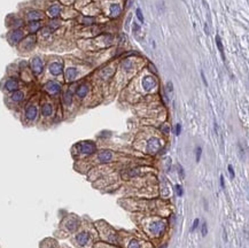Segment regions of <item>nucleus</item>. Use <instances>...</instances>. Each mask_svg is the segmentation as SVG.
<instances>
[{
  "label": "nucleus",
  "instance_id": "1",
  "mask_svg": "<svg viewBox=\"0 0 249 248\" xmlns=\"http://www.w3.org/2000/svg\"><path fill=\"white\" fill-rule=\"evenodd\" d=\"M30 68L31 71L34 76H40L44 71V61L40 57H34L30 60Z\"/></svg>",
  "mask_w": 249,
  "mask_h": 248
},
{
  "label": "nucleus",
  "instance_id": "2",
  "mask_svg": "<svg viewBox=\"0 0 249 248\" xmlns=\"http://www.w3.org/2000/svg\"><path fill=\"white\" fill-rule=\"evenodd\" d=\"M23 38H24V31L22 29L17 28V29H13L8 34L7 40L11 45H17V44H20L22 41Z\"/></svg>",
  "mask_w": 249,
  "mask_h": 248
},
{
  "label": "nucleus",
  "instance_id": "3",
  "mask_svg": "<svg viewBox=\"0 0 249 248\" xmlns=\"http://www.w3.org/2000/svg\"><path fill=\"white\" fill-rule=\"evenodd\" d=\"M77 149L80 154L91 155L95 153L97 147H95V144L92 141H80L79 144H77Z\"/></svg>",
  "mask_w": 249,
  "mask_h": 248
},
{
  "label": "nucleus",
  "instance_id": "4",
  "mask_svg": "<svg viewBox=\"0 0 249 248\" xmlns=\"http://www.w3.org/2000/svg\"><path fill=\"white\" fill-rule=\"evenodd\" d=\"M44 90L49 95H57L61 92V84L57 80H48L44 85Z\"/></svg>",
  "mask_w": 249,
  "mask_h": 248
},
{
  "label": "nucleus",
  "instance_id": "5",
  "mask_svg": "<svg viewBox=\"0 0 249 248\" xmlns=\"http://www.w3.org/2000/svg\"><path fill=\"white\" fill-rule=\"evenodd\" d=\"M36 43H37V38L34 34H30V36H28V37H24L22 39V41L20 43L21 44V49L23 51H31V49L34 48V45H36Z\"/></svg>",
  "mask_w": 249,
  "mask_h": 248
},
{
  "label": "nucleus",
  "instance_id": "6",
  "mask_svg": "<svg viewBox=\"0 0 249 248\" xmlns=\"http://www.w3.org/2000/svg\"><path fill=\"white\" fill-rule=\"evenodd\" d=\"M37 116H38L37 106L34 105V103L28 105L25 110H24V117H25V120L29 121V122H34V121H36Z\"/></svg>",
  "mask_w": 249,
  "mask_h": 248
},
{
  "label": "nucleus",
  "instance_id": "7",
  "mask_svg": "<svg viewBox=\"0 0 249 248\" xmlns=\"http://www.w3.org/2000/svg\"><path fill=\"white\" fill-rule=\"evenodd\" d=\"M48 71L51 75L60 76L63 72V62L62 61H53L48 64Z\"/></svg>",
  "mask_w": 249,
  "mask_h": 248
},
{
  "label": "nucleus",
  "instance_id": "8",
  "mask_svg": "<svg viewBox=\"0 0 249 248\" xmlns=\"http://www.w3.org/2000/svg\"><path fill=\"white\" fill-rule=\"evenodd\" d=\"M19 80L16 78H14V77H9V78H7L6 80H5L4 83V90H6L7 92H9V93H11V92H14V91L19 90Z\"/></svg>",
  "mask_w": 249,
  "mask_h": 248
},
{
  "label": "nucleus",
  "instance_id": "9",
  "mask_svg": "<svg viewBox=\"0 0 249 248\" xmlns=\"http://www.w3.org/2000/svg\"><path fill=\"white\" fill-rule=\"evenodd\" d=\"M64 226H66V229L70 231V232H74L76 230L78 229V226H79V219L78 218H76L75 216H70L69 218H67V221L64 222Z\"/></svg>",
  "mask_w": 249,
  "mask_h": 248
},
{
  "label": "nucleus",
  "instance_id": "10",
  "mask_svg": "<svg viewBox=\"0 0 249 248\" xmlns=\"http://www.w3.org/2000/svg\"><path fill=\"white\" fill-rule=\"evenodd\" d=\"M161 141L160 139L157 138H151V139L148 140L147 143V150L152 154H154V153H157L160 149H161Z\"/></svg>",
  "mask_w": 249,
  "mask_h": 248
},
{
  "label": "nucleus",
  "instance_id": "11",
  "mask_svg": "<svg viewBox=\"0 0 249 248\" xmlns=\"http://www.w3.org/2000/svg\"><path fill=\"white\" fill-rule=\"evenodd\" d=\"M156 79L153 76H145L143 78V87L145 91H152L156 87Z\"/></svg>",
  "mask_w": 249,
  "mask_h": 248
},
{
  "label": "nucleus",
  "instance_id": "12",
  "mask_svg": "<svg viewBox=\"0 0 249 248\" xmlns=\"http://www.w3.org/2000/svg\"><path fill=\"white\" fill-rule=\"evenodd\" d=\"M77 75H78V70L75 67H68L64 71V78L68 83L74 82L77 78Z\"/></svg>",
  "mask_w": 249,
  "mask_h": 248
},
{
  "label": "nucleus",
  "instance_id": "13",
  "mask_svg": "<svg viewBox=\"0 0 249 248\" xmlns=\"http://www.w3.org/2000/svg\"><path fill=\"white\" fill-rule=\"evenodd\" d=\"M114 156V153L111 150L109 149H106V150H101L100 153L98 154V160L99 162H101V163H107V162H109Z\"/></svg>",
  "mask_w": 249,
  "mask_h": 248
},
{
  "label": "nucleus",
  "instance_id": "14",
  "mask_svg": "<svg viewBox=\"0 0 249 248\" xmlns=\"http://www.w3.org/2000/svg\"><path fill=\"white\" fill-rule=\"evenodd\" d=\"M75 93L79 99H84L87 95V93H88V85H87L86 83H82V84H79L78 86L76 87Z\"/></svg>",
  "mask_w": 249,
  "mask_h": 248
},
{
  "label": "nucleus",
  "instance_id": "15",
  "mask_svg": "<svg viewBox=\"0 0 249 248\" xmlns=\"http://www.w3.org/2000/svg\"><path fill=\"white\" fill-rule=\"evenodd\" d=\"M60 11H61V6L55 2V4H52L48 7L47 14H48V16L51 19H57V16L60 15Z\"/></svg>",
  "mask_w": 249,
  "mask_h": 248
},
{
  "label": "nucleus",
  "instance_id": "16",
  "mask_svg": "<svg viewBox=\"0 0 249 248\" xmlns=\"http://www.w3.org/2000/svg\"><path fill=\"white\" fill-rule=\"evenodd\" d=\"M40 113L44 117H49L52 116L54 113V108H53V105L52 103H49V102H45V103H43L42 105V108H40Z\"/></svg>",
  "mask_w": 249,
  "mask_h": 248
},
{
  "label": "nucleus",
  "instance_id": "17",
  "mask_svg": "<svg viewBox=\"0 0 249 248\" xmlns=\"http://www.w3.org/2000/svg\"><path fill=\"white\" fill-rule=\"evenodd\" d=\"M42 29V22L40 21H31L28 23V31L30 34H34L36 32Z\"/></svg>",
  "mask_w": 249,
  "mask_h": 248
},
{
  "label": "nucleus",
  "instance_id": "18",
  "mask_svg": "<svg viewBox=\"0 0 249 248\" xmlns=\"http://www.w3.org/2000/svg\"><path fill=\"white\" fill-rule=\"evenodd\" d=\"M72 100H74V93L71 92V90H67L62 93V102H63L64 106H71Z\"/></svg>",
  "mask_w": 249,
  "mask_h": 248
},
{
  "label": "nucleus",
  "instance_id": "19",
  "mask_svg": "<svg viewBox=\"0 0 249 248\" xmlns=\"http://www.w3.org/2000/svg\"><path fill=\"white\" fill-rule=\"evenodd\" d=\"M164 227H165L164 223H163V222H160V221H155V222L152 223L151 226H149L151 231L153 233H155V234H159V233H161L163 230H164Z\"/></svg>",
  "mask_w": 249,
  "mask_h": 248
},
{
  "label": "nucleus",
  "instance_id": "20",
  "mask_svg": "<svg viewBox=\"0 0 249 248\" xmlns=\"http://www.w3.org/2000/svg\"><path fill=\"white\" fill-rule=\"evenodd\" d=\"M27 19L29 22H31V21H40L43 19V13L40 11H36V9L30 11H28Z\"/></svg>",
  "mask_w": 249,
  "mask_h": 248
},
{
  "label": "nucleus",
  "instance_id": "21",
  "mask_svg": "<svg viewBox=\"0 0 249 248\" xmlns=\"http://www.w3.org/2000/svg\"><path fill=\"white\" fill-rule=\"evenodd\" d=\"M90 240V234L87 232H80L76 236V241L79 246H85Z\"/></svg>",
  "mask_w": 249,
  "mask_h": 248
},
{
  "label": "nucleus",
  "instance_id": "22",
  "mask_svg": "<svg viewBox=\"0 0 249 248\" xmlns=\"http://www.w3.org/2000/svg\"><path fill=\"white\" fill-rule=\"evenodd\" d=\"M9 99H11V101L19 103V102L23 101V99H24V93H23L21 90H16V91H14V92H11V95H9Z\"/></svg>",
  "mask_w": 249,
  "mask_h": 248
},
{
  "label": "nucleus",
  "instance_id": "23",
  "mask_svg": "<svg viewBox=\"0 0 249 248\" xmlns=\"http://www.w3.org/2000/svg\"><path fill=\"white\" fill-rule=\"evenodd\" d=\"M109 11H110V16H111V17H117V16L121 14V7H120L118 4L110 5Z\"/></svg>",
  "mask_w": 249,
  "mask_h": 248
},
{
  "label": "nucleus",
  "instance_id": "24",
  "mask_svg": "<svg viewBox=\"0 0 249 248\" xmlns=\"http://www.w3.org/2000/svg\"><path fill=\"white\" fill-rule=\"evenodd\" d=\"M60 24H61V22L57 19H51L49 23L47 24V28H48V29H51L52 31H54V30H57V28L60 26Z\"/></svg>",
  "mask_w": 249,
  "mask_h": 248
},
{
  "label": "nucleus",
  "instance_id": "25",
  "mask_svg": "<svg viewBox=\"0 0 249 248\" xmlns=\"http://www.w3.org/2000/svg\"><path fill=\"white\" fill-rule=\"evenodd\" d=\"M216 44H217V47H218L219 52L222 54L223 59L225 60V57H224V49H223V44H222V40H220V37L219 36H216Z\"/></svg>",
  "mask_w": 249,
  "mask_h": 248
},
{
  "label": "nucleus",
  "instance_id": "26",
  "mask_svg": "<svg viewBox=\"0 0 249 248\" xmlns=\"http://www.w3.org/2000/svg\"><path fill=\"white\" fill-rule=\"evenodd\" d=\"M128 248H140L139 241L137 240V239H132V240L130 241V244H129Z\"/></svg>",
  "mask_w": 249,
  "mask_h": 248
},
{
  "label": "nucleus",
  "instance_id": "27",
  "mask_svg": "<svg viewBox=\"0 0 249 248\" xmlns=\"http://www.w3.org/2000/svg\"><path fill=\"white\" fill-rule=\"evenodd\" d=\"M174 188H176V193H177V195L178 196H183V194H184V191H183L181 185L177 184L176 186H174Z\"/></svg>",
  "mask_w": 249,
  "mask_h": 248
},
{
  "label": "nucleus",
  "instance_id": "28",
  "mask_svg": "<svg viewBox=\"0 0 249 248\" xmlns=\"http://www.w3.org/2000/svg\"><path fill=\"white\" fill-rule=\"evenodd\" d=\"M126 173H128L129 177H136V176H138L139 170H138V169H130Z\"/></svg>",
  "mask_w": 249,
  "mask_h": 248
},
{
  "label": "nucleus",
  "instance_id": "29",
  "mask_svg": "<svg viewBox=\"0 0 249 248\" xmlns=\"http://www.w3.org/2000/svg\"><path fill=\"white\" fill-rule=\"evenodd\" d=\"M93 22H94L93 17H84L83 19V24H85V25H91Z\"/></svg>",
  "mask_w": 249,
  "mask_h": 248
},
{
  "label": "nucleus",
  "instance_id": "30",
  "mask_svg": "<svg viewBox=\"0 0 249 248\" xmlns=\"http://www.w3.org/2000/svg\"><path fill=\"white\" fill-rule=\"evenodd\" d=\"M201 233H202V236L206 237L208 233V225H207V222H203L202 224V227H201Z\"/></svg>",
  "mask_w": 249,
  "mask_h": 248
},
{
  "label": "nucleus",
  "instance_id": "31",
  "mask_svg": "<svg viewBox=\"0 0 249 248\" xmlns=\"http://www.w3.org/2000/svg\"><path fill=\"white\" fill-rule=\"evenodd\" d=\"M201 154H202V148H201V147H197V148H196V162L200 161Z\"/></svg>",
  "mask_w": 249,
  "mask_h": 248
},
{
  "label": "nucleus",
  "instance_id": "32",
  "mask_svg": "<svg viewBox=\"0 0 249 248\" xmlns=\"http://www.w3.org/2000/svg\"><path fill=\"white\" fill-rule=\"evenodd\" d=\"M131 67H132V63H131L129 60H125L124 62H123V68H124L125 70H129Z\"/></svg>",
  "mask_w": 249,
  "mask_h": 248
},
{
  "label": "nucleus",
  "instance_id": "33",
  "mask_svg": "<svg viewBox=\"0 0 249 248\" xmlns=\"http://www.w3.org/2000/svg\"><path fill=\"white\" fill-rule=\"evenodd\" d=\"M137 17H138V20H139L140 22H143V13H141V9H140V8L137 9Z\"/></svg>",
  "mask_w": 249,
  "mask_h": 248
},
{
  "label": "nucleus",
  "instance_id": "34",
  "mask_svg": "<svg viewBox=\"0 0 249 248\" xmlns=\"http://www.w3.org/2000/svg\"><path fill=\"white\" fill-rule=\"evenodd\" d=\"M199 223H200V219H199V218H195L194 222H193V225H192V232L193 231H195V229L199 226Z\"/></svg>",
  "mask_w": 249,
  "mask_h": 248
},
{
  "label": "nucleus",
  "instance_id": "35",
  "mask_svg": "<svg viewBox=\"0 0 249 248\" xmlns=\"http://www.w3.org/2000/svg\"><path fill=\"white\" fill-rule=\"evenodd\" d=\"M178 173L180 175L181 178H185V171H184V169H183V167L180 164L178 165Z\"/></svg>",
  "mask_w": 249,
  "mask_h": 248
},
{
  "label": "nucleus",
  "instance_id": "36",
  "mask_svg": "<svg viewBox=\"0 0 249 248\" xmlns=\"http://www.w3.org/2000/svg\"><path fill=\"white\" fill-rule=\"evenodd\" d=\"M166 89H168L169 92H172V91H174V85H172V83L171 82L166 83Z\"/></svg>",
  "mask_w": 249,
  "mask_h": 248
},
{
  "label": "nucleus",
  "instance_id": "37",
  "mask_svg": "<svg viewBox=\"0 0 249 248\" xmlns=\"http://www.w3.org/2000/svg\"><path fill=\"white\" fill-rule=\"evenodd\" d=\"M181 132V125L180 124H177L176 125V135H179Z\"/></svg>",
  "mask_w": 249,
  "mask_h": 248
},
{
  "label": "nucleus",
  "instance_id": "38",
  "mask_svg": "<svg viewBox=\"0 0 249 248\" xmlns=\"http://www.w3.org/2000/svg\"><path fill=\"white\" fill-rule=\"evenodd\" d=\"M229 172H230V175H231V178H233L234 170H233V168H232V165H229Z\"/></svg>",
  "mask_w": 249,
  "mask_h": 248
},
{
  "label": "nucleus",
  "instance_id": "39",
  "mask_svg": "<svg viewBox=\"0 0 249 248\" xmlns=\"http://www.w3.org/2000/svg\"><path fill=\"white\" fill-rule=\"evenodd\" d=\"M149 69H151V70H153V72H154V74H156V72H157L156 68L154 67V64H153V63H149Z\"/></svg>",
  "mask_w": 249,
  "mask_h": 248
},
{
  "label": "nucleus",
  "instance_id": "40",
  "mask_svg": "<svg viewBox=\"0 0 249 248\" xmlns=\"http://www.w3.org/2000/svg\"><path fill=\"white\" fill-rule=\"evenodd\" d=\"M223 239H224V241H227V234H226V231H225V230L223 231Z\"/></svg>",
  "mask_w": 249,
  "mask_h": 248
},
{
  "label": "nucleus",
  "instance_id": "41",
  "mask_svg": "<svg viewBox=\"0 0 249 248\" xmlns=\"http://www.w3.org/2000/svg\"><path fill=\"white\" fill-rule=\"evenodd\" d=\"M220 186H222V188L225 187V185H224V177L220 176Z\"/></svg>",
  "mask_w": 249,
  "mask_h": 248
},
{
  "label": "nucleus",
  "instance_id": "42",
  "mask_svg": "<svg viewBox=\"0 0 249 248\" xmlns=\"http://www.w3.org/2000/svg\"><path fill=\"white\" fill-rule=\"evenodd\" d=\"M201 76H202V79H203V83H204V85H208V83H207V80H206V77H204V74H203V71L201 72Z\"/></svg>",
  "mask_w": 249,
  "mask_h": 248
},
{
  "label": "nucleus",
  "instance_id": "43",
  "mask_svg": "<svg viewBox=\"0 0 249 248\" xmlns=\"http://www.w3.org/2000/svg\"><path fill=\"white\" fill-rule=\"evenodd\" d=\"M133 29H134V31H138V30H139V25H138L136 22L133 23Z\"/></svg>",
  "mask_w": 249,
  "mask_h": 248
},
{
  "label": "nucleus",
  "instance_id": "44",
  "mask_svg": "<svg viewBox=\"0 0 249 248\" xmlns=\"http://www.w3.org/2000/svg\"><path fill=\"white\" fill-rule=\"evenodd\" d=\"M204 31H206V34H209V30H208V26H207V24H206V26H204Z\"/></svg>",
  "mask_w": 249,
  "mask_h": 248
},
{
  "label": "nucleus",
  "instance_id": "45",
  "mask_svg": "<svg viewBox=\"0 0 249 248\" xmlns=\"http://www.w3.org/2000/svg\"><path fill=\"white\" fill-rule=\"evenodd\" d=\"M160 248H166V244H164V245H163V246H162V247H160Z\"/></svg>",
  "mask_w": 249,
  "mask_h": 248
},
{
  "label": "nucleus",
  "instance_id": "46",
  "mask_svg": "<svg viewBox=\"0 0 249 248\" xmlns=\"http://www.w3.org/2000/svg\"><path fill=\"white\" fill-rule=\"evenodd\" d=\"M217 248H220V246H219V245H218V246H217Z\"/></svg>",
  "mask_w": 249,
  "mask_h": 248
}]
</instances>
